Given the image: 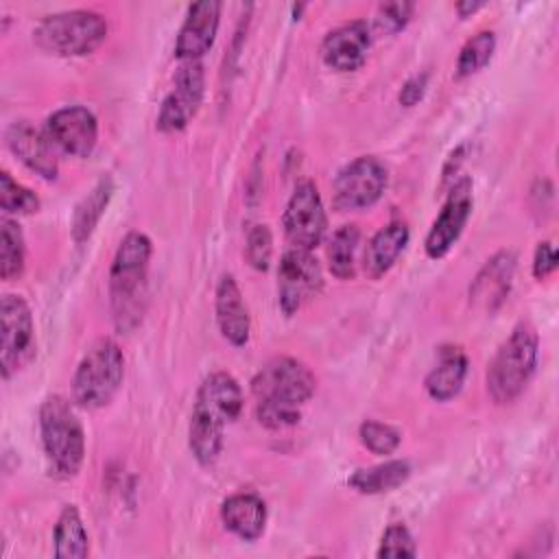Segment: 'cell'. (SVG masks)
<instances>
[{"label": "cell", "instance_id": "cell-4", "mask_svg": "<svg viewBox=\"0 0 559 559\" xmlns=\"http://www.w3.org/2000/svg\"><path fill=\"white\" fill-rule=\"evenodd\" d=\"M39 435L50 469L57 476H76L85 459V432L63 395H48L39 406Z\"/></svg>", "mask_w": 559, "mask_h": 559}, {"label": "cell", "instance_id": "cell-21", "mask_svg": "<svg viewBox=\"0 0 559 559\" xmlns=\"http://www.w3.org/2000/svg\"><path fill=\"white\" fill-rule=\"evenodd\" d=\"M467 367H469V360L461 347L456 345L441 347L437 365L426 376V382H424L426 393L437 402L452 400L465 382Z\"/></svg>", "mask_w": 559, "mask_h": 559}, {"label": "cell", "instance_id": "cell-19", "mask_svg": "<svg viewBox=\"0 0 559 559\" xmlns=\"http://www.w3.org/2000/svg\"><path fill=\"white\" fill-rule=\"evenodd\" d=\"M223 526L242 542H255L266 526V504L258 493H231L221 504Z\"/></svg>", "mask_w": 559, "mask_h": 559}, {"label": "cell", "instance_id": "cell-24", "mask_svg": "<svg viewBox=\"0 0 559 559\" xmlns=\"http://www.w3.org/2000/svg\"><path fill=\"white\" fill-rule=\"evenodd\" d=\"M111 194H114V181L109 175H103L96 181V186L81 199L72 216V238L76 242H85L94 234Z\"/></svg>", "mask_w": 559, "mask_h": 559}, {"label": "cell", "instance_id": "cell-6", "mask_svg": "<svg viewBox=\"0 0 559 559\" xmlns=\"http://www.w3.org/2000/svg\"><path fill=\"white\" fill-rule=\"evenodd\" d=\"M39 48L59 57H83L107 39V20L87 9L46 15L33 31Z\"/></svg>", "mask_w": 559, "mask_h": 559}, {"label": "cell", "instance_id": "cell-34", "mask_svg": "<svg viewBox=\"0 0 559 559\" xmlns=\"http://www.w3.org/2000/svg\"><path fill=\"white\" fill-rule=\"evenodd\" d=\"M411 13H413L411 2H384L378 7L376 26L384 33H397L408 24Z\"/></svg>", "mask_w": 559, "mask_h": 559}, {"label": "cell", "instance_id": "cell-33", "mask_svg": "<svg viewBox=\"0 0 559 559\" xmlns=\"http://www.w3.org/2000/svg\"><path fill=\"white\" fill-rule=\"evenodd\" d=\"M415 555H417V548L411 531L400 522L391 524L382 535L378 557L384 559V557H415Z\"/></svg>", "mask_w": 559, "mask_h": 559}, {"label": "cell", "instance_id": "cell-12", "mask_svg": "<svg viewBox=\"0 0 559 559\" xmlns=\"http://www.w3.org/2000/svg\"><path fill=\"white\" fill-rule=\"evenodd\" d=\"M203 92L205 74L201 61H181L173 90L162 100L157 129L164 133H177L186 129L203 103Z\"/></svg>", "mask_w": 559, "mask_h": 559}, {"label": "cell", "instance_id": "cell-3", "mask_svg": "<svg viewBox=\"0 0 559 559\" xmlns=\"http://www.w3.org/2000/svg\"><path fill=\"white\" fill-rule=\"evenodd\" d=\"M539 358V338L533 325L518 323L498 347L487 369V391L496 404H511L528 386Z\"/></svg>", "mask_w": 559, "mask_h": 559}, {"label": "cell", "instance_id": "cell-11", "mask_svg": "<svg viewBox=\"0 0 559 559\" xmlns=\"http://www.w3.org/2000/svg\"><path fill=\"white\" fill-rule=\"evenodd\" d=\"M323 286V273L312 251L290 247L277 269V299L284 314H295L306 301L319 295Z\"/></svg>", "mask_w": 559, "mask_h": 559}, {"label": "cell", "instance_id": "cell-15", "mask_svg": "<svg viewBox=\"0 0 559 559\" xmlns=\"http://www.w3.org/2000/svg\"><path fill=\"white\" fill-rule=\"evenodd\" d=\"M221 22V2L203 0L188 9L175 41V55L181 61H199L214 44Z\"/></svg>", "mask_w": 559, "mask_h": 559}, {"label": "cell", "instance_id": "cell-37", "mask_svg": "<svg viewBox=\"0 0 559 559\" xmlns=\"http://www.w3.org/2000/svg\"><path fill=\"white\" fill-rule=\"evenodd\" d=\"M480 7H483V2H472V0H463V2H459V4H456V13H459L461 17H467L469 13L478 11Z\"/></svg>", "mask_w": 559, "mask_h": 559}, {"label": "cell", "instance_id": "cell-5", "mask_svg": "<svg viewBox=\"0 0 559 559\" xmlns=\"http://www.w3.org/2000/svg\"><path fill=\"white\" fill-rule=\"evenodd\" d=\"M124 378V356L116 341L98 338L83 354L72 378V400L76 406L94 411L107 406Z\"/></svg>", "mask_w": 559, "mask_h": 559}, {"label": "cell", "instance_id": "cell-10", "mask_svg": "<svg viewBox=\"0 0 559 559\" xmlns=\"http://www.w3.org/2000/svg\"><path fill=\"white\" fill-rule=\"evenodd\" d=\"M2 376L11 378L35 354V323L28 304L20 295H4L0 301Z\"/></svg>", "mask_w": 559, "mask_h": 559}, {"label": "cell", "instance_id": "cell-22", "mask_svg": "<svg viewBox=\"0 0 559 559\" xmlns=\"http://www.w3.org/2000/svg\"><path fill=\"white\" fill-rule=\"evenodd\" d=\"M513 269H515L513 253H509V251L496 253L491 260H487V264L476 275V280L469 288V295L476 301H483L485 308H489V310L496 308L509 293Z\"/></svg>", "mask_w": 559, "mask_h": 559}, {"label": "cell", "instance_id": "cell-18", "mask_svg": "<svg viewBox=\"0 0 559 559\" xmlns=\"http://www.w3.org/2000/svg\"><path fill=\"white\" fill-rule=\"evenodd\" d=\"M214 310L218 330L225 341H229L234 347H242L249 341L251 332V319L245 304V297L234 280V275L225 273L221 275L216 284V297H214Z\"/></svg>", "mask_w": 559, "mask_h": 559}, {"label": "cell", "instance_id": "cell-26", "mask_svg": "<svg viewBox=\"0 0 559 559\" xmlns=\"http://www.w3.org/2000/svg\"><path fill=\"white\" fill-rule=\"evenodd\" d=\"M360 231L356 225L338 227L328 247V266L338 280H352L356 275V249Z\"/></svg>", "mask_w": 559, "mask_h": 559}, {"label": "cell", "instance_id": "cell-16", "mask_svg": "<svg viewBox=\"0 0 559 559\" xmlns=\"http://www.w3.org/2000/svg\"><path fill=\"white\" fill-rule=\"evenodd\" d=\"M9 151L33 173L39 177L55 181L59 175V162L55 155V146L48 140L46 133L37 131L31 122L26 120H15L7 127L4 133Z\"/></svg>", "mask_w": 559, "mask_h": 559}, {"label": "cell", "instance_id": "cell-30", "mask_svg": "<svg viewBox=\"0 0 559 559\" xmlns=\"http://www.w3.org/2000/svg\"><path fill=\"white\" fill-rule=\"evenodd\" d=\"M358 437L369 452L380 454V456L393 454L397 450V445L402 443V435L397 428L376 421V419H365L358 428Z\"/></svg>", "mask_w": 559, "mask_h": 559}, {"label": "cell", "instance_id": "cell-35", "mask_svg": "<svg viewBox=\"0 0 559 559\" xmlns=\"http://www.w3.org/2000/svg\"><path fill=\"white\" fill-rule=\"evenodd\" d=\"M557 269V251L552 247V242L544 240L535 247V253H533V275L537 280H544L548 277L552 271Z\"/></svg>", "mask_w": 559, "mask_h": 559}, {"label": "cell", "instance_id": "cell-29", "mask_svg": "<svg viewBox=\"0 0 559 559\" xmlns=\"http://www.w3.org/2000/svg\"><path fill=\"white\" fill-rule=\"evenodd\" d=\"M0 207L9 214H33L39 210V199L33 190L17 183L7 170L0 173Z\"/></svg>", "mask_w": 559, "mask_h": 559}, {"label": "cell", "instance_id": "cell-36", "mask_svg": "<svg viewBox=\"0 0 559 559\" xmlns=\"http://www.w3.org/2000/svg\"><path fill=\"white\" fill-rule=\"evenodd\" d=\"M426 87H428V74H426V72L413 74V76L402 85V90H400V94H397L400 105H404V107L417 105V103L424 98Z\"/></svg>", "mask_w": 559, "mask_h": 559}, {"label": "cell", "instance_id": "cell-28", "mask_svg": "<svg viewBox=\"0 0 559 559\" xmlns=\"http://www.w3.org/2000/svg\"><path fill=\"white\" fill-rule=\"evenodd\" d=\"M496 50V35L491 31H480L474 37H469L456 59V76L465 79L485 68Z\"/></svg>", "mask_w": 559, "mask_h": 559}, {"label": "cell", "instance_id": "cell-9", "mask_svg": "<svg viewBox=\"0 0 559 559\" xmlns=\"http://www.w3.org/2000/svg\"><path fill=\"white\" fill-rule=\"evenodd\" d=\"M282 225L290 247L312 251L317 245H321L328 227V216L319 188L310 179H301L295 186L286 203Z\"/></svg>", "mask_w": 559, "mask_h": 559}, {"label": "cell", "instance_id": "cell-27", "mask_svg": "<svg viewBox=\"0 0 559 559\" xmlns=\"http://www.w3.org/2000/svg\"><path fill=\"white\" fill-rule=\"evenodd\" d=\"M0 277L11 282L24 271V236L20 225L9 216L0 218Z\"/></svg>", "mask_w": 559, "mask_h": 559}, {"label": "cell", "instance_id": "cell-7", "mask_svg": "<svg viewBox=\"0 0 559 559\" xmlns=\"http://www.w3.org/2000/svg\"><path fill=\"white\" fill-rule=\"evenodd\" d=\"M314 389V373L301 360L290 356L271 358L251 380V391L258 402H275L288 406H301L312 397Z\"/></svg>", "mask_w": 559, "mask_h": 559}, {"label": "cell", "instance_id": "cell-23", "mask_svg": "<svg viewBox=\"0 0 559 559\" xmlns=\"http://www.w3.org/2000/svg\"><path fill=\"white\" fill-rule=\"evenodd\" d=\"M411 476V465L404 459H393L373 467H362L356 469L349 478L347 485L352 489H356L358 493L365 496H376V493H384V491H393L400 485H404Z\"/></svg>", "mask_w": 559, "mask_h": 559}, {"label": "cell", "instance_id": "cell-2", "mask_svg": "<svg viewBox=\"0 0 559 559\" xmlns=\"http://www.w3.org/2000/svg\"><path fill=\"white\" fill-rule=\"evenodd\" d=\"M153 245L142 231H129L114 255L109 269L111 314L118 332H131L142 323L148 293V264Z\"/></svg>", "mask_w": 559, "mask_h": 559}, {"label": "cell", "instance_id": "cell-13", "mask_svg": "<svg viewBox=\"0 0 559 559\" xmlns=\"http://www.w3.org/2000/svg\"><path fill=\"white\" fill-rule=\"evenodd\" d=\"M46 135L59 151L74 157H87L98 142V120L87 107H61L48 116Z\"/></svg>", "mask_w": 559, "mask_h": 559}, {"label": "cell", "instance_id": "cell-17", "mask_svg": "<svg viewBox=\"0 0 559 559\" xmlns=\"http://www.w3.org/2000/svg\"><path fill=\"white\" fill-rule=\"evenodd\" d=\"M369 46H371L369 24L362 20H354V22L341 24L338 28L325 35L321 44V57L325 66L336 72H354L365 63Z\"/></svg>", "mask_w": 559, "mask_h": 559}, {"label": "cell", "instance_id": "cell-31", "mask_svg": "<svg viewBox=\"0 0 559 559\" xmlns=\"http://www.w3.org/2000/svg\"><path fill=\"white\" fill-rule=\"evenodd\" d=\"M271 253H273V236L269 225L264 223L253 225L247 234V247H245L247 262L255 271H266L271 264Z\"/></svg>", "mask_w": 559, "mask_h": 559}, {"label": "cell", "instance_id": "cell-20", "mask_svg": "<svg viewBox=\"0 0 559 559\" xmlns=\"http://www.w3.org/2000/svg\"><path fill=\"white\" fill-rule=\"evenodd\" d=\"M408 238H411V231L404 221H391L389 225L378 229L365 249V258H362L365 273L373 280L382 277L395 264Z\"/></svg>", "mask_w": 559, "mask_h": 559}, {"label": "cell", "instance_id": "cell-32", "mask_svg": "<svg viewBox=\"0 0 559 559\" xmlns=\"http://www.w3.org/2000/svg\"><path fill=\"white\" fill-rule=\"evenodd\" d=\"M255 415H258V421L269 430H286V428L299 424V419H301L299 406L275 404V402H258Z\"/></svg>", "mask_w": 559, "mask_h": 559}, {"label": "cell", "instance_id": "cell-8", "mask_svg": "<svg viewBox=\"0 0 559 559\" xmlns=\"http://www.w3.org/2000/svg\"><path fill=\"white\" fill-rule=\"evenodd\" d=\"M386 168L378 157L362 155L343 166L332 186L334 207L341 212L367 210L386 188Z\"/></svg>", "mask_w": 559, "mask_h": 559}, {"label": "cell", "instance_id": "cell-1", "mask_svg": "<svg viewBox=\"0 0 559 559\" xmlns=\"http://www.w3.org/2000/svg\"><path fill=\"white\" fill-rule=\"evenodd\" d=\"M240 411L242 389L231 373L212 371L203 378L194 397L188 428L190 452L201 465H212L218 459L225 426L236 421Z\"/></svg>", "mask_w": 559, "mask_h": 559}, {"label": "cell", "instance_id": "cell-25", "mask_svg": "<svg viewBox=\"0 0 559 559\" xmlns=\"http://www.w3.org/2000/svg\"><path fill=\"white\" fill-rule=\"evenodd\" d=\"M55 557L59 559H83L90 552L87 531L74 504H66L55 524Z\"/></svg>", "mask_w": 559, "mask_h": 559}, {"label": "cell", "instance_id": "cell-14", "mask_svg": "<svg viewBox=\"0 0 559 559\" xmlns=\"http://www.w3.org/2000/svg\"><path fill=\"white\" fill-rule=\"evenodd\" d=\"M469 214H472V181L461 179L459 183L452 186L441 214L437 216V221L432 223L426 236V242H424L426 255L432 260L443 258L463 234V227Z\"/></svg>", "mask_w": 559, "mask_h": 559}]
</instances>
